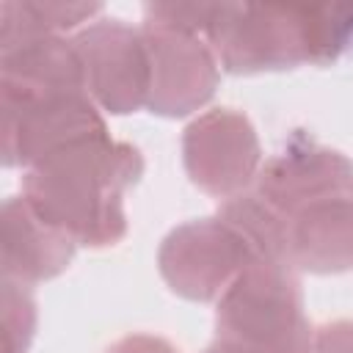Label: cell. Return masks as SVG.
<instances>
[{
  "instance_id": "14",
  "label": "cell",
  "mask_w": 353,
  "mask_h": 353,
  "mask_svg": "<svg viewBox=\"0 0 353 353\" xmlns=\"http://www.w3.org/2000/svg\"><path fill=\"white\" fill-rule=\"evenodd\" d=\"M102 3L74 0H3L0 3V50L41 33H77L97 19Z\"/></svg>"
},
{
  "instance_id": "11",
  "label": "cell",
  "mask_w": 353,
  "mask_h": 353,
  "mask_svg": "<svg viewBox=\"0 0 353 353\" xmlns=\"http://www.w3.org/2000/svg\"><path fill=\"white\" fill-rule=\"evenodd\" d=\"M287 262L309 273L353 268V201H325L290 218Z\"/></svg>"
},
{
  "instance_id": "10",
  "label": "cell",
  "mask_w": 353,
  "mask_h": 353,
  "mask_svg": "<svg viewBox=\"0 0 353 353\" xmlns=\"http://www.w3.org/2000/svg\"><path fill=\"white\" fill-rule=\"evenodd\" d=\"M74 240L50 223L19 193L6 199L0 210V265L3 279L39 284L69 268Z\"/></svg>"
},
{
  "instance_id": "17",
  "label": "cell",
  "mask_w": 353,
  "mask_h": 353,
  "mask_svg": "<svg viewBox=\"0 0 353 353\" xmlns=\"http://www.w3.org/2000/svg\"><path fill=\"white\" fill-rule=\"evenodd\" d=\"M309 353H353V320H334L312 331Z\"/></svg>"
},
{
  "instance_id": "1",
  "label": "cell",
  "mask_w": 353,
  "mask_h": 353,
  "mask_svg": "<svg viewBox=\"0 0 353 353\" xmlns=\"http://www.w3.org/2000/svg\"><path fill=\"white\" fill-rule=\"evenodd\" d=\"M141 171L138 149L105 132L30 165L22 196L77 245L102 248L124 237L121 196Z\"/></svg>"
},
{
  "instance_id": "6",
  "label": "cell",
  "mask_w": 353,
  "mask_h": 353,
  "mask_svg": "<svg viewBox=\"0 0 353 353\" xmlns=\"http://www.w3.org/2000/svg\"><path fill=\"white\" fill-rule=\"evenodd\" d=\"M248 262V245L218 215L174 226L157 251L163 281L188 301H218Z\"/></svg>"
},
{
  "instance_id": "7",
  "label": "cell",
  "mask_w": 353,
  "mask_h": 353,
  "mask_svg": "<svg viewBox=\"0 0 353 353\" xmlns=\"http://www.w3.org/2000/svg\"><path fill=\"white\" fill-rule=\"evenodd\" d=\"M182 163L196 188L223 201L248 190L262 168V152L243 113L234 108H215L185 127Z\"/></svg>"
},
{
  "instance_id": "2",
  "label": "cell",
  "mask_w": 353,
  "mask_h": 353,
  "mask_svg": "<svg viewBox=\"0 0 353 353\" xmlns=\"http://www.w3.org/2000/svg\"><path fill=\"white\" fill-rule=\"evenodd\" d=\"M215 328L218 339L306 353L312 328L303 314V292L295 268L279 259L248 262L218 298Z\"/></svg>"
},
{
  "instance_id": "3",
  "label": "cell",
  "mask_w": 353,
  "mask_h": 353,
  "mask_svg": "<svg viewBox=\"0 0 353 353\" xmlns=\"http://www.w3.org/2000/svg\"><path fill=\"white\" fill-rule=\"evenodd\" d=\"M0 132L6 165H36L50 154L105 135L102 110L85 91L33 94L0 80Z\"/></svg>"
},
{
  "instance_id": "5",
  "label": "cell",
  "mask_w": 353,
  "mask_h": 353,
  "mask_svg": "<svg viewBox=\"0 0 353 353\" xmlns=\"http://www.w3.org/2000/svg\"><path fill=\"white\" fill-rule=\"evenodd\" d=\"M83 91L105 113L124 116L146 108L149 99V50L143 30L119 19L97 17L72 33Z\"/></svg>"
},
{
  "instance_id": "9",
  "label": "cell",
  "mask_w": 353,
  "mask_h": 353,
  "mask_svg": "<svg viewBox=\"0 0 353 353\" xmlns=\"http://www.w3.org/2000/svg\"><path fill=\"white\" fill-rule=\"evenodd\" d=\"M254 190L287 218L325 201H353V163L314 141H292L265 160Z\"/></svg>"
},
{
  "instance_id": "13",
  "label": "cell",
  "mask_w": 353,
  "mask_h": 353,
  "mask_svg": "<svg viewBox=\"0 0 353 353\" xmlns=\"http://www.w3.org/2000/svg\"><path fill=\"white\" fill-rule=\"evenodd\" d=\"M215 215L248 245L254 259L287 262L290 218L256 190H243L237 196L223 199Z\"/></svg>"
},
{
  "instance_id": "19",
  "label": "cell",
  "mask_w": 353,
  "mask_h": 353,
  "mask_svg": "<svg viewBox=\"0 0 353 353\" xmlns=\"http://www.w3.org/2000/svg\"><path fill=\"white\" fill-rule=\"evenodd\" d=\"M204 353H301V350H273V347H251V345H240V342H229V339H215ZM309 353V350H306Z\"/></svg>"
},
{
  "instance_id": "16",
  "label": "cell",
  "mask_w": 353,
  "mask_h": 353,
  "mask_svg": "<svg viewBox=\"0 0 353 353\" xmlns=\"http://www.w3.org/2000/svg\"><path fill=\"white\" fill-rule=\"evenodd\" d=\"M223 3H204V0H185V3H149L143 6V22L146 25H163V28H176L188 30L196 36L210 33L212 22L218 19Z\"/></svg>"
},
{
  "instance_id": "12",
  "label": "cell",
  "mask_w": 353,
  "mask_h": 353,
  "mask_svg": "<svg viewBox=\"0 0 353 353\" xmlns=\"http://www.w3.org/2000/svg\"><path fill=\"white\" fill-rule=\"evenodd\" d=\"M0 80L33 94L83 91V69L72 36L41 33L0 50Z\"/></svg>"
},
{
  "instance_id": "4",
  "label": "cell",
  "mask_w": 353,
  "mask_h": 353,
  "mask_svg": "<svg viewBox=\"0 0 353 353\" xmlns=\"http://www.w3.org/2000/svg\"><path fill=\"white\" fill-rule=\"evenodd\" d=\"M207 41L218 63L234 74L309 63L301 0L223 3Z\"/></svg>"
},
{
  "instance_id": "8",
  "label": "cell",
  "mask_w": 353,
  "mask_h": 353,
  "mask_svg": "<svg viewBox=\"0 0 353 353\" xmlns=\"http://www.w3.org/2000/svg\"><path fill=\"white\" fill-rule=\"evenodd\" d=\"M149 50V99L146 108L157 116H188L201 110L215 94L221 63L204 36L141 25Z\"/></svg>"
},
{
  "instance_id": "15",
  "label": "cell",
  "mask_w": 353,
  "mask_h": 353,
  "mask_svg": "<svg viewBox=\"0 0 353 353\" xmlns=\"http://www.w3.org/2000/svg\"><path fill=\"white\" fill-rule=\"evenodd\" d=\"M36 334V301L28 284L3 279L0 290V350L25 353Z\"/></svg>"
},
{
  "instance_id": "18",
  "label": "cell",
  "mask_w": 353,
  "mask_h": 353,
  "mask_svg": "<svg viewBox=\"0 0 353 353\" xmlns=\"http://www.w3.org/2000/svg\"><path fill=\"white\" fill-rule=\"evenodd\" d=\"M105 353H179L168 339L154 334H127L119 342H113Z\"/></svg>"
}]
</instances>
